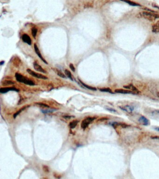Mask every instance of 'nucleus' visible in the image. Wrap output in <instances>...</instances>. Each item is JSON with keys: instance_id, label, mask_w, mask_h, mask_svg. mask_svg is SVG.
I'll return each mask as SVG.
<instances>
[{"instance_id": "f8f14e48", "label": "nucleus", "mask_w": 159, "mask_h": 179, "mask_svg": "<svg viewBox=\"0 0 159 179\" xmlns=\"http://www.w3.org/2000/svg\"><path fill=\"white\" fill-rule=\"evenodd\" d=\"M115 92L116 93H122V94H134L133 92L123 89H116L115 90Z\"/></svg>"}, {"instance_id": "5701e85b", "label": "nucleus", "mask_w": 159, "mask_h": 179, "mask_svg": "<svg viewBox=\"0 0 159 179\" xmlns=\"http://www.w3.org/2000/svg\"><path fill=\"white\" fill-rule=\"evenodd\" d=\"M56 110H41L43 114H49V113H52L54 111H55Z\"/></svg>"}, {"instance_id": "aec40b11", "label": "nucleus", "mask_w": 159, "mask_h": 179, "mask_svg": "<svg viewBox=\"0 0 159 179\" xmlns=\"http://www.w3.org/2000/svg\"><path fill=\"white\" fill-rule=\"evenodd\" d=\"M99 90L101 92H109V93H112V94H113V92H112V90L110 88H108L100 89H99Z\"/></svg>"}, {"instance_id": "c756f323", "label": "nucleus", "mask_w": 159, "mask_h": 179, "mask_svg": "<svg viewBox=\"0 0 159 179\" xmlns=\"http://www.w3.org/2000/svg\"><path fill=\"white\" fill-rule=\"evenodd\" d=\"M4 62L3 61H2L0 62V65H3V64H4Z\"/></svg>"}, {"instance_id": "f03ea898", "label": "nucleus", "mask_w": 159, "mask_h": 179, "mask_svg": "<svg viewBox=\"0 0 159 179\" xmlns=\"http://www.w3.org/2000/svg\"><path fill=\"white\" fill-rule=\"evenodd\" d=\"M141 15L143 17L150 21H154L157 18H159V15L150 12H142Z\"/></svg>"}, {"instance_id": "b1692460", "label": "nucleus", "mask_w": 159, "mask_h": 179, "mask_svg": "<svg viewBox=\"0 0 159 179\" xmlns=\"http://www.w3.org/2000/svg\"><path fill=\"white\" fill-rule=\"evenodd\" d=\"M36 104L39 105H40V106H41L44 107H47V108H49V107H50V106H49V105H46V104H43V103H36Z\"/></svg>"}, {"instance_id": "bb28decb", "label": "nucleus", "mask_w": 159, "mask_h": 179, "mask_svg": "<svg viewBox=\"0 0 159 179\" xmlns=\"http://www.w3.org/2000/svg\"><path fill=\"white\" fill-rule=\"evenodd\" d=\"M75 117L74 116H67V115H66L63 117V118H65L66 119H69L70 118H74Z\"/></svg>"}, {"instance_id": "39448f33", "label": "nucleus", "mask_w": 159, "mask_h": 179, "mask_svg": "<svg viewBox=\"0 0 159 179\" xmlns=\"http://www.w3.org/2000/svg\"><path fill=\"white\" fill-rule=\"evenodd\" d=\"M9 91H16L18 92L19 90L15 87L1 88L0 89V93L2 94L6 93Z\"/></svg>"}, {"instance_id": "0eeeda50", "label": "nucleus", "mask_w": 159, "mask_h": 179, "mask_svg": "<svg viewBox=\"0 0 159 179\" xmlns=\"http://www.w3.org/2000/svg\"><path fill=\"white\" fill-rule=\"evenodd\" d=\"M34 49L35 51V53L37 54V55L43 61L46 65H48V63L46 62V61L43 58V57L42 56V55H41L40 51L38 47H37V46L36 45V44H34Z\"/></svg>"}, {"instance_id": "2eb2a0df", "label": "nucleus", "mask_w": 159, "mask_h": 179, "mask_svg": "<svg viewBox=\"0 0 159 179\" xmlns=\"http://www.w3.org/2000/svg\"><path fill=\"white\" fill-rule=\"evenodd\" d=\"M121 0L123 1L124 2H125L128 3V4L131 5V6H139V7L140 6H141V5H140L139 4H138V3H137L136 2H134L133 1H131L130 0Z\"/></svg>"}, {"instance_id": "1a4fd4ad", "label": "nucleus", "mask_w": 159, "mask_h": 179, "mask_svg": "<svg viewBox=\"0 0 159 179\" xmlns=\"http://www.w3.org/2000/svg\"><path fill=\"white\" fill-rule=\"evenodd\" d=\"M139 121L144 126H148L150 124L149 120L145 117L141 116L139 118Z\"/></svg>"}, {"instance_id": "cd10ccee", "label": "nucleus", "mask_w": 159, "mask_h": 179, "mask_svg": "<svg viewBox=\"0 0 159 179\" xmlns=\"http://www.w3.org/2000/svg\"><path fill=\"white\" fill-rule=\"evenodd\" d=\"M152 6H153V7H155V8H157V9H159V6H157V5L156 4L153 3V4H152Z\"/></svg>"}, {"instance_id": "f257e3e1", "label": "nucleus", "mask_w": 159, "mask_h": 179, "mask_svg": "<svg viewBox=\"0 0 159 179\" xmlns=\"http://www.w3.org/2000/svg\"><path fill=\"white\" fill-rule=\"evenodd\" d=\"M15 77L16 78V80L20 83H23L25 84L30 86H33L35 85L34 82H33L32 80L27 78L25 77L22 76L20 74L17 73L15 75Z\"/></svg>"}, {"instance_id": "7c9ffc66", "label": "nucleus", "mask_w": 159, "mask_h": 179, "mask_svg": "<svg viewBox=\"0 0 159 179\" xmlns=\"http://www.w3.org/2000/svg\"><path fill=\"white\" fill-rule=\"evenodd\" d=\"M157 97H158L159 98V92H158L157 93Z\"/></svg>"}, {"instance_id": "20e7f679", "label": "nucleus", "mask_w": 159, "mask_h": 179, "mask_svg": "<svg viewBox=\"0 0 159 179\" xmlns=\"http://www.w3.org/2000/svg\"><path fill=\"white\" fill-rule=\"evenodd\" d=\"M27 71L31 76H33L34 77H35L36 78L41 79H43V80H47V79H48V78L47 77H46V76H45L44 75H43L40 74L39 73H36L34 71H33V70H30V69H29L27 70Z\"/></svg>"}, {"instance_id": "c85d7f7f", "label": "nucleus", "mask_w": 159, "mask_h": 179, "mask_svg": "<svg viewBox=\"0 0 159 179\" xmlns=\"http://www.w3.org/2000/svg\"><path fill=\"white\" fill-rule=\"evenodd\" d=\"M155 130H156L157 131H159V127H155Z\"/></svg>"}, {"instance_id": "423d86ee", "label": "nucleus", "mask_w": 159, "mask_h": 179, "mask_svg": "<svg viewBox=\"0 0 159 179\" xmlns=\"http://www.w3.org/2000/svg\"><path fill=\"white\" fill-rule=\"evenodd\" d=\"M120 108L121 109L124 111L125 112H126L129 114L132 113L134 109L133 107L129 105H126L123 106H120Z\"/></svg>"}, {"instance_id": "4468645a", "label": "nucleus", "mask_w": 159, "mask_h": 179, "mask_svg": "<svg viewBox=\"0 0 159 179\" xmlns=\"http://www.w3.org/2000/svg\"><path fill=\"white\" fill-rule=\"evenodd\" d=\"M78 80H79V82L81 83V84L83 86V87L86 88L87 89H88L89 90H91V91H96L97 90V89L96 88L91 87V86H89V85H87L86 84L84 83L83 82H82L80 79H78Z\"/></svg>"}, {"instance_id": "9b49d317", "label": "nucleus", "mask_w": 159, "mask_h": 179, "mask_svg": "<svg viewBox=\"0 0 159 179\" xmlns=\"http://www.w3.org/2000/svg\"><path fill=\"white\" fill-rule=\"evenodd\" d=\"M124 87L125 88V89H130V90H132V91L136 92V93H140V91H139V90L137 88L135 87L132 84H130L128 85H125V86H124Z\"/></svg>"}, {"instance_id": "ddd939ff", "label": "nucleus", "mask_w": 159, "mask_h": 179, "mask_svg": "<svg viewBox=\"0 0 159 179\" xmlns=\"http://www.w3.org/2000/svg\"><path fill=\"white\" fill-rule=\"evenodd\" d=\"M152 31L155 33H159V21L156 22L153 26Z\"/></svg>"}, {"instance_id": "6ab92c4d", "label": "nucleus", "mask_w": 159, "mask_h": 179, "mask_svg": "<svg viewBox=\"0 0 159 179\" xmlns=\"http://www.w3.org/2000/svg\"><path fill=\"white\" fill-rule=\"evenodd\" d=\"M27 107H29V106L23 107H22V108L19 111H17V112L16 114H14V116H13V117H14V118H16V117H17V115H18L19 114H20V113L22 112V111H23L26 108H27Z\"/></svg>"}, {"instance_id": "6e6552de", "label": "nucleus", "mask_w": 159, "mask_h": 179, "mask_svg": "<svg viewBox=\"0 0 159 179\" xmlns=\"http://www.w3.org/2000/svg\"><path fill=\"white\" fill-rule=\"evenodd\" d=\"M33 65H34V68L35 70L40 72H42L43 73H46V71L45 70L43 69V68L40 65H39L38 64H37L35 62L33 64Z\"/></svg>"}, {"instance_id": "dca6fc26", "label": "nucleus", "mask_w": 159, "mask_h": 179, "mask_svg": "<svg viewBox=\"0 0 159 179\" xmlns=\"http://www.w3.org/2000/svg\"><path fill=\"white\" fill-rule=\"evenodd\" d=\"M112 126L113 127H117V126H121V127H124V128L128 127V126L127 125L125 124L120 123L117 122L112 123Z\"/></svg>"}, {"instance_id": "393cba45", "label": "nucleus", "mask_w": 159, "mask_h": 179, "mask_svg": "<svg viewBox=\"0 0 159 179\" xmlns=\"http://www.w3.org/2000/svg\"><path fill=\"white\" fill-rule=\"evenodd\" d=\"M70 69H71V70L72 71H73V72H75V68L74 66L73 65V64H71L70 65Z\"/></svg>"}, {"instance_id": "412c9836", "label": "nucleus", "mask_w": 159, "mask_h": 179, "mask_svg": "<svg viewBox=\"0 0 159 179\" xmlns=\"http://www.w3.org/2000/svg\"><path fill=\"white\" fill-rule=\"evenodd\" d=\"M57 74L61 78H64V79H66V77L65 74H64V73L63 72H62L61 71L59 70H57Z\"/></svg>"}, {"instance_id": "7ed1b4c3", "label": "nucleus", "mask_w": 159, "mask_h": 179, "mask_svg": "<svg viewBox=\"0 0 159 179\" xmlns=\"http://www.w3.org/2000/svg\"><path fill=\"white\" fill-rule=\"evenodd\" d=\"M95 119V118H92V117H87V118H86L82 121V123H81V128L84 130L86 129V128L89 126V125L90 124V123L94 120Z\"/></svg>"}, {"instance_id": "9d476101", "label": "nucleus", "mask_w": 159, "mask_h": 179, "mask_svg": "<svg viewBox=\"0 0 159 179\" xmlns=\"http://www.w3.org/2000/svg\"><path fill=\"white\" fill-rule=\"evenodd\" d=\"M22 40L24 43L29 44V45H31V40L28 35L27 34H24L22 36Z\"/></svg>"}, {"instance_id": "f3484780", "label": "nucleus", "mask_w": 159, "mask_h": 179, "mask_svg": "<svg viewBox=\"0 0 159 179\" xmlns=\"http://www.w3.org/2000/svg\"><path fill=\"white\" fill-rule=\"evenodd\" d=\"M78 123V121L77 120H73L72 122H70L69 124V127L71 129H74L77 126Z\"/></svg>"}, {"instance_id": "a211bd4d", "label": "nucleus", "mask_w": 159, "mask_h": 179, "mask_svg": "<svg viewBox=\"0 0 159 179\" xmlns=\"http://www.w3.org/2000/svg\"><path fill=\"white\" fill-rule=\"evenodd\" d=\"M65 73L66 76L68 78L70 79L72 81H73V79L72 78V76L71 73V72L69 71V70H65Z\"/></svg>"}, {"instance_id": "a878e982", "label": "nucleus", "mask_w": 159, "mask_h": 179, "mask_svg": "<svg viewBox=\"0 0 159 179\" xmlns=\"http://www.w3.org/2000/svg\"><path fill=\"white\" fill-rule=\"evenodd\" d=\"M106 109L108 111L111 112H116V111L115 109L112 108H106Z\"/></svg>"}, {"instance_id": "4be33fe9", "label": "nucleus", "mask_w": 159, "mask_h": 179, "mask_svg": "<svg viewBox=\"0 0 159 179\" xmlns=\"http://www.w3.org/2000/svg\"><path fill=\"white\" fill-rule=\"evenodd\" d=\"M32 34L33 36L35 38L36 35V34H37V30L35 28H33L32 29Z\"/></svg>"}]
</instances>
